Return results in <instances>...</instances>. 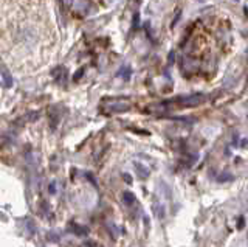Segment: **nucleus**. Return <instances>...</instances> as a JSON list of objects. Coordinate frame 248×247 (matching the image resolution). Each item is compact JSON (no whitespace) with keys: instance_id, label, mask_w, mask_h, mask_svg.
<instances>
[{"instance_id":"5","label":"nucleus","mask_w":248,"mask_h":247,"mask_svg":"<svg viewBox=\"0 0 248 247\" xmlns=\"http://www.w3.org/2000/svg\"><path fill=\"white\" fill-rule=\"evenodd\" d=\"M70 231L75 233L76 236H85L89 233V229L84 226H79V224H70Z\"/></svg>"},{"instance_id":"1","label":"nucleus","mask_w":248,"mask_h":247,"mask_svg":"<svg viewBox=\"0 0 248 247\" xmlns=\"http://www.w3.org/2000/svg\"><path fill=\"white\" fill-rule=\"evenodd\" d=\"M206 99L205 95L202 94H196V95H188V97H178L174 99H168V101H163L161 104H158L157 107L161 111L169 109V107H194V106H199L202 104Z\"/></svg>"},{"instance_id":"3","label":"nucleus","mask_w":248,"mask_h":247,"mask_svg":"<svg viewBox=\"0 0 248 247\" xmlns=\"http://www.w3.org/2000/svg\"><path fill=\"white\" fill-rule=\"evenodd\" d=\"M0 78H2V87L3 89H10L13 86V76L8 72V68L5 66H2V73H0Z\"/></svg>"},{"instance_id":"4","label":"nucleus","mask_w":248,"mask_h":247,"mask_svg":"<svg viewBox=\"0 0 248 247\" xmlns=\"http://www.w3.org/2000/svg\"><path fill=\"white\" fill-rule=\"evenodd\" d=\"M134 169H135V173L140 179H146V177L151 174L149 168H147L146 165H143L141 162H134Z\"/></svg>"},{"instance_id":"6","label":"nucleus","mask_w":248,"mask_h":247,"mask_svg":"<svg viewBox=\"0 0 248 247\" xmlns=\"http://www.w3.org/2000/svg\"><path fill=\"white\" fill-rule=\"evenodd\" d=\"M116 76H118V78H123V80H129L130 76H132V68L129 67V66H123L120 70H118V73H116Z\"/></svg>"},{"instance_id":"2","label":"nucleus","mask_w":248,"mask_h":247,"mask_svg":"<svg viewBox=\"0 0 248 247\" xmlns=\"http://www.w3.org/2000/svg\"><path fill=\"white\" fill-rule=\"evenodd\" d=\"M132 103L126 98H110V99H103L101 103V112L104 114H123L130 111Z\"/></svg>"},{"instance_id":"8","label":"nucleus","mask_w":248,"mask_h":247,"mask_svg":"<svg viewBox=\"0 0 248 247\" xmlns=\"http://www.w3.org/2000/svg\"><path fill=\"white\" fill-rule=\"evenodd\" d=\"M54 187H56V183L51 182V185H50V193H53V195H54V193H56V190H54Z\"/></svg>"},{"instance_id":"7","label":"nucleus","mask_w":248,"mask_h":247,"mask_svg":"<svg viewBox=\"0 0 248 247\" xmlns=\"http://www.w3.org/2000/svg\"><path fill=\"white\" fill-rule=\"evenodd\" d=\"M121 199H123V202L126 204V205H132V204H135V200H137L135 195H134V193H130V191H123V196H121Z\"/></svg>"}]
</instances>
